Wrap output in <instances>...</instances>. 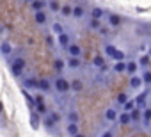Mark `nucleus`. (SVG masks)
<instances>
[{
	"mask_svg": "<svg viewBox=\"0 0 151 137\" xmlns=\"http://www.w3.org/2000/svg\"><path fill=\"white\" fill-rule=\"evenodd\" d=\"M53 89H55L57 93L66 94V93H69V91H71V82H69L68 79H64V77H57V79H55V82H53Z\"/></svg>",
	"mask_w": 151,
	"mask_h": 137,
	"instance_id": "obj_1",
	"label": "nucleus"
},
{
	"mask_svg": "<svg viewBox=\"0 0 151 137\" xmlns=\"http://www.w3.org/2000/svg\"><path fill=\"white\" fill-rule=\"evenodd\" d=\"M0 53H2V57H4V59H7V57L13 53V46H11V43H9L7 39L0 41Z\"/></svg>",
	"mask_w": 151,
	"mask_h": 137,
	"instance_id": "obj_2",
	"label": "nucleus"
},
{
	"mask_svg": "<svg viewBox=\"0 0 151 137\" xmlns=\"http://www.w3.org/2000/svg\"><path fill=\"white\" fill-rule=\"evenodd\" d=\"M147 94H149V89H146V91H142V93H139V94L135 96L137 109H144V110H146V100H147Z\"/></svg>",
	"mask_w": 151,
	"mask_h": 137,
	"instance_id": "obj_3",
	"label": "nucleus"
},
{
	"mask_svg": "<svg viewBox=\"0 0 151 137\" xmlns=\"http://www.w3.org/2000/svg\"><path fill=\"white\" fill-rule=\"evenodd\" d=\"M29 7L34 11V13H41L48 7V2H41V0H34V2H29Z\"/></svg>",
	"mask_w": 151,
	"mask_h": 137,
	"instance_id": "obj_4",
	"label": "nucleus"
},
{
	"mask_svg": "<svg viewBox=\"0 0 151 137\" xmlns=\"http://www.w3.org/2000/svg\"><path fill=\"white\" fill-rule=\"evenodd\" d=\"M34 22H36V25L45 27V25L48 23V13H45V11H41V13H34Z\"/></svg>",
	"mask_w": 151,
	"mask_h": 137,
	"instance_id": "obj_5",
	"label": "nucleus"
},
{
	"mask_svg": "<svg viewBox=\"0 0 151 137\" xmlns=\"http://www.w3.org/2000/svg\"><path fill=\"white\" fill-rule=\"evenodd\" d=\"M57 43H59V46H62V48H66V50L73 45V43H71V36H69L68 32H64L62 36H59V37H57Z\"/></svg>",
	"mask_w": 151,
	"mask_h": 137,
	"instance_id": "obj_6",
	"label": "nucleus"
},
{
	"mask_svg": "<svg viewBox=\"0 0 151 137\" xmlns=\"http://www.w3.org/2000/svg\"><path fill=\"white\" fill-rule=\"evenodd\" d=\"M119 114H121V112H117L114 107H110V109L105 110V119L110 121V123H116V121H119Z\"/></svg>",
	"mask_w": 151,
	"mask_h": 137,
	"instance_id": "obj_7",
	"label": "nucleus"
},
{
	"mask_svg": "<svg viewBox=\"0 0 151 137\" xmlns=\"http://www.w3.org/2000/svg\"><path fill=\"white\" fill-rule=\"evenodd\" d=\"M29 119H30V126H32V130H37V128L41 126V116H39L36 110H32V112L29 114Z\"/></svg>",
	"mask_w": 151,
	"mask_h": 137,
	"instance_id": "obj_8",
	"label": "nucleus"
},
{
	"mask_svg": "<svg viewBox=\"0 0 151 137\" xmlns=\"http://www.w3.org/2000/svg\"><path fill=\"white\" fill-rule=\"evenodd\" d=\"M37 82L39 80H36V79H32V77H29V79H23V82H22V89H37Z\"/></svg>",
	"mask_w": 151,
	"mask_h": 137,
	"instance_id": "obj_9",
	"label": "nucleus"
},
{
	"mask_svg": "<svg viewBox=\"0 0 151 137\" xmlns=\"http://www.w3.org/2000/svg\"><path fill=\"white\" fill-rule=\"evenodd\" d=\"M68 53H69V57H78V59H80V55H82V46L77 45V43H73V45L68 48Z\"/></svg>",
	"mask_w": 151,
	"mask_h": 137,
	"instance_id": "obj_10",
	"label": "nucleus"
},
{
	"mask_svg": "<svg viewBox=\"0 0 151 137\" xmlns=\"http://www.w3.org/2000/svg\"><path fill=\"white\" fill-rule=\"evenodd\" d=\"M84 87H86V84H84L82 79L71 80V91H73V93H80V91H84Z\"/></svg>",
	"mask_w": 151,
	"mask_h": 137,
	"instance_id": "obj_11",
	"label": "nucleus"
},
{
	"mask_svg": "<svg viewBox=\"0 0 151 137\" xmlns=\"http://www.w3.org/2000/svg\"><path fill=\"white\" fill-rule=\"evenodd\" d=\"M84 16H86V7H84L82 4H77V6H73V18L80 20V18H84Z\"/></svg>",
	"mask_w": 151,
	"mask_h": 137,
	"instance_id": "obj_12",
	"label": "nucleus"
},
{
	"mask_svg": "<svg viewBox=\"0 0 151 137\" xmlns=\"http://www.w3.org/2000/svg\"><path fill=\"white\" fill-rule=\"evenodd\" d=\"M52 87H53V84H50L48 79H41V80L37 82V89H39L41 93H48Z\"/></svg>",
	"mask_w": 151,
	"mask_h": 137,
	"instance_id": "obj_13",
	"label": "nucleus"
},
{
	"mask_svg": "<svg viewBox=\"0 0 151 137\" xmlns=\"http://www.w3.org/2000/svg\"><path fill=\"white\" fill-rule=\"evenodd\" d=\"M22 94L25 96V100H27V103H29V107L30 109H34L36 110V107H37V103H36V96H32L27 89H22Z\"/></svg>",
	"mask_w": 151,
	"mask_h": 137,
	"instance_id": "obj_14",
	"label": "nucleus"
},
{
	"mask_svg": "<svg viewBox=\"0 0 151 137\" xmlns=\"http://www.w3.org/2000/svg\"><path fill=\"white\" fill-rule=\"evenodd\" d=\"M139 70V61H128V68H126V73L130 77H135Z\"/></svg>",
	"mask_w": 151,
	"mask_h": 137,
	"instance_id": "obj_15",
	"label": "nucleus"
},
{
	"mask_svg": "<svg viewBox=\"0 0 151 137\" xmlns=\"http://www.w3.org/2000/svg\"><path fill=\"white\" fill-rule=\"evenodd\" d=\"M66 62H68V68H69V70H78V68L82 66V61H80L78 57H69Z\"/></svg>",
	"mask_w": 151,
	"mask_h": 137,
	"instance_id": "obj_16",
	"label": "nucleus"
},
{
	"mask_svg": "<svg viewBox=\"0 0 151 137\" xmlns=\"http://www.w3.org/2000/svg\"><path fill=\"white\" fill-rule=\"evenodd\" d=\"M66 133L71 137H77L78 135V125L77 123H68L66 125Z\"/></svg>",
	"mask_w": 151,
	"mask_h": 137,
	"instance_id": "obj_17",
	"label": "nucleus"
},
{
	"mask_svg": "<svg viewBox=\"0 0 151 137\" xmlns=\"http://www.w3.org/2000/svg\"><path fill=\"white\" fill-rule=\"evenodd\" d=\"M130 87L132 89H139L140 86H144V82H142V77H139V75H135V77H130Z\"/></svg>",
	"mask_w": 151,
	"mask_h": 137,
	"instance_id": "obj_18",
	"label": "nucleus"
},
{
	"mask_svg": "<svg viewBox=\"0 0 151 137\" xmlns=\"http://www.w3.org/2000/svg\"><path fill=\"white\" fill-rule=\"evenodd\" d=\"M109 25L110 27H119L121 25V16L116 14V13H110L109 14Z\"/></svg>",
	"mask_w": 151,
	"mask_h": 137,
	"instance_id": "obj_19",
	"label": "nucleus"
},
{
	"mask_svg": "<svg viewBox=\"0 0 151 137\" xmlns=\"http://www.w3.org/2000/svg\"><path fill=\"white\" fill-rule=\"evenodd\" d=\"M130 123H133L132 121V116H130V112H121L119 114V125H123V126H126V125H130Z\"/></svg>",
	"mask_w": 151,
	"mask_h": 137,
	"instance_id": "obj_20",
	"label": "nucleus"
},
{
	"mask_svg": "<svg viewBox=\"0 0 151 137\" xmlns=\"http://www.w3.org/2000/svg\"><path fill=\"white\" fill-rule=\"evenodd\" d=\"M93 66H96V68H105L107 64H105V55H94L93 57Z\"/></svg>",
	"mask_w": 151,
	"mask_h": 137,
	"instance_id": "obj_21",
	"label": "nucleus"
},
{
	"mask_svg": "<svg viewBox=\"0 0 151 137\" xmlns=\"http://www.w3.org/2000/svg\"><path fill=\"white\" fill-rule=\"evenodd\" d=\"M66 66H68V62H66L62 57H57V59H55V62H53V68H55L59 73H60V71H64V68H66Z\"/></svg>",
	"mask_w": 151,
	"mask_h": 137,
	"instance_id": "obj_22",
	"label": "nucleus"
},
{
	"mask_svg": "<svg viewBox=\"0 0 151 137\" xmlns=\"http://www.w3.org/2000/svg\"><path fill=\"white\" fill-rule=\"evenodd\" d=\"M103 16H105V11L101 7H93V11H91V18L93 20H101Z\"/></svg>",
	"mask_w": 151,
	"mask_h": 137,
	"instance_id": "obj_23",
	"label": "nucleus"
},
{
	"mask_svg": "<svg viewBox=\"0 0 151 137\" xmlns=\"http://www.w3.org/2000/svg\"><path fill=\"white\" fill-rule=\"evenodd\" d=\"M117 50H119V48H117L116 45H112V43H107V45H105V55H109L110 59L116 55V52H117Z\"/></svg>",
	"mask_w": 151,
	"mask_h": 137,
	"instance_id": "obj_24",
	"label": "nucleus"
},
{
	"mask_svg": "<svg viewBox=\"0 0 151 137\" xmlns=\"http://www.w3.org/2000/svg\"><path fill=\"white\" fill-rule=\"evenodd\" d=\"M48 9L52 13H60L62 11V4L60 2H55V0H50V2H48Z\"/></svg>",
	"mask_w": 151,
	"mask_h": 137,
	"instance_id": "obj_25",
	"label": "nucleus"
},
{
	"mask_svg": "<svg viewBox=\"0 0 151 137\" xmlns=\"http://www.w3.org/2000/svg\"><path fill=\"white\" fill-rule=\"evenodd\" d=\"M126 68H128V61H124V62H114L112 70L116 73H123V71H126Z\"/></svg>",
	"mask_w": 151,
	"mask_h": 137,
	"instance_id": "obj_26",
	"label": "nucleus"
},
{
	"mask_svg": "<svg viewBox=\"0 0 151 137\" xmlns=\"http://www.w3.org/2000/svg\"><path fill=\"white\" fill-rule=\"evenodd\" d=\"M52 34H55L57 37H59V36H62V34H64V27H62L59 22L52 23Z\"/></svg>",
	"mask_w": 151,
	"mask_h": 137,
	"instance_id": "obj_27",
	"label": "nucleus"
},
{
	"mask_svg": "<svg viewBox=\"0 0 151 137\" xmlns=\"http://www.w3.org/2000/svg\"><path fill=\"white\" fill-rule=\"evenodd\" d=\"M66 118H68V123H77V125H78V119H80L78 112H75V110H69L66 114Z\"/></svg>",
	"mask_w": 151,
	"mask_h": 137,
	"instance_id": "obj_28",
	"label": "nucleus"
},
{
	"mask_svg": "<svg viewBox=\"0 0 151 137\" xmlns=\"http://www.w3.org/2000/svg\"><path fill=\"white\" fill-rule=\"evenodd\" d=\"M130 116H132V121H133V123H139V121L144 118V112H142L140 109H135L133 112H130Z\"/></svg>",
	"mask_w": 151,
	"mask_h": 137,
	"instance_id": "obj_29",
	"label": "nucleus"
},
{
	"mask_svg": "<svg viewBox=\"0 0 151 137\" xmlns=\"http://www.w3.org/2000/svg\"><path fill=\"white\" fill-rule=\"evenodd\" d=\"M140 77H142V82H144V86H149V87H151V71H149V70H144Z\"/></svg>",
	"mask_w": 151,
	"mask_h": 137,
	"instance_id": "obj_30",
	"label": "nucleus"
},
{
	"mask_svg": "<svg viewBox=\"0 0 151 137\" xmlns=\"http://www.w3.org/2000/svg\"><path fill=\"white\" fill-rule=\"evenodd\" d=\"M60 14H62V16H66V18L73 16V7H71L69 4H64V6H62V11H60Z\"/></svg>",
	"mask_w": 151,
	"mask_h": 137,
	"instance_id": "obj_31",
	"label": "nucleus"
},
{
	"mask_svg": "<svg viewBox=\"0 0 151 137\" xmlns=\"http://www.w3.org/2000/svg\"><path fill=\"white\" fill-rule=\"evenodd\" d=\"M89 29H93V30H101L103 27H101V20H89Z\"/></svg>",
	"mask_w": 151,
	"mask_h": 137,
	"instance_id": "obj_32",
	"label": "nucleus"
},
{
	"mask_svg": "<svg viewBox=\"0 0 151 137\" xmlns=\"http://www.w3.org/2000/svg\"><path fill=\"white\" fill-rule=\"evenodd\" d=\"M43 125H45V128H46L48 132H52V130H53V126H57V123H53L48 116H46V118H43Z\"/></svg>",
	"mask_w": 151,
	"mask_h": 137,
	"instance_id": "obj_33",
	"label": "nucleus"
},
{
	"mask_svg": "<svg viewBox=\"0 0 151 137\" xmlns=\"http://www.w3.org/2000/svg\"><path fill=\"white\" fill-rule=\"evenodd\" d=\"M11 64H13V66H16V68H20V70H25V66H27L25 59H22V57H16Z\"/></svg>",
	"mask_w": 151,
	"mask_h": 137,
	"instance_id": "obj_34",
	"label": "nucleus"
},
{
	"mask_svg": "<svg viewBox=\"0 0 151 137\" xmlns=\"http://www.w3.org/2000/svg\"><path fill=\"white\" fill-rule=\"evenodd\" d=\"M116 102H117L119 105H123V107H124V105H126L130 100H128V96H126L124 93H119V94H117V98H116Z\"/></svg>",
	"mask_w": 151,
	"mask_h": 137,
	"instance_id": "obj_35",
	"label": "nucleus"
},
{
	"mask_svg": "<svg viewBox=\"0 0 151 137\" xmlns=\"http://www.w3.org/2000/svg\"><path fill=\"white\" fill-rule=\"evenodd\" d=\"M112 61H116V62H124V52H123V50H117L116 55L112 57Z\"/></svg>",
	"mask_w": 151,
	"mask_h": 137,
	"instance_id": "obj_36",
	"label": "nucleus"
},
{
	"mask_svg": "<svg viewBox=\"0 0 151 137\" xmlns=\"http://www.w3.org/2000/svg\"><path fill=\"white\" fill-rule=\"evenodd\" d=\"M22 73H23V70H20V68H16V66H13V64H11V75H13L14 79H20V77H22Z\"/></svg>",
	"mask_w": 151,
	"mask_h": 137,
	"instance_id": "obj_37",
	"label": "nucleus"
},
{
	"mask_svg": "<svg viewBox=\"0 0 151 137\" xmlns=\"http://www.w3.org/2000/svg\"><path fill=\"white\" fill-rule=\"evenodd\" d=\"M149 59H151L149 55H140L139 57V66H147L149 64Z\"/></svg>",
	"mask_w": 151,
	"mask_h": 137,
	"instance_id": "obj_38",
	"label": "nucleus"
},
{
	"mask_svg": "<svg viewBox=\"0 0 151 137\" xmlns=\"http://www.w3.org/2000/svg\"><path fill=\"white\" fill-rule=\"evenodd\" d=\"M48 118H50L53 123H59V121H60V114H59V112H53V110L48 114Z\"/></svg>",
	"mask_w": 151,
	"mask_h": 137,
	"instance_id": "obj_39",
	"label": "nucleus"
},
{
	"mask_svg": "<svg viewBox=\"0 0 151 137\" xmlns=\"http://www.w3.org/2000/svg\"><path fill=\"white\" fill-rule=\"evenodd\" d=\"M144 119H146V123H149V121H151V107L144 110Z\"/></svg>",
	"mask_w": 151,
	"mask_h": 137,
	"instance_id": "obj_40",
	"label": "nucleus"
},
{
	"mask_svg": "<svg viewBox=\"0 0 151 137\" xmlns=\"http://www.w3.org/2000/svg\"><path fill=\"white\" fill-rule=\"evenodd\" d=\"M45 43H46L48 46H53V37H52V36H46V39H45Z\"/></svg>",
	"mask_w": 151,
	"mask_h": 137,
	"instance_id": "obj_41",
	"label": "nucleus"
},
{
	"mask_svg": "<svg viewBox=\"0 0 151 137\" xmlns=\"http://www.w3.org/2000/svg\"><path fill=\"white\" fill-rule=\"evenodd\" d=\"M36 103H37V105H43V103H45V102H43V94H37V96H36Z\"/></svg>",
	"mask_w": 151,
	"mask_h": 137,
	"instance_id": "obj_42",
	"label": "nucleus"
},
{
	"mask_svg": "<svg viewBox=\"0 0 151 137\" xmlns=\"http://www.w3.org/2000/svg\"><path fill=\"white\" fill-rule=\"evenodd\" d=\"M100 137H114V132H110V130H107V132H103Z\"/></svg>",
	"mask_w": 151,
	"mask_h": 137,
	"instance_id": "obj_43",
	"label": "nucleus"
},
{
	"mask_svg": "<svg viewBox=\"0 0 151 137\" xmlns=\"http://www.w3.org/2000/svg\"><path fill=\"white\" fill-rule=\"evenodd\" d=\"M147 55H149V57H151V48H149V52H147Z\"/></svg>",
	"mask_w": 151,
	"mask_h": 137,
	"instance_id": "obj_44",
	"label": "nucleus"
},
{
	"mask_svg": "<svg viewBox=\"0 0 151 137\" xmlns=\"http://www.w3.org/2000/svg\"><path fill=\"white\" fill-rule=\"evenodd\" d=\"M77 137H86V135H82V133H78V135H77Z\"/></svg>",
	"mask_w": 151,
	"mask_h": 137,
	"instance_id": "obj_45",
	"label": "nucleus"
},
{
	"mask_svg": "<svg viewBox=\"0 0 151 137\" xmlns=\"http://www.w3.org/2000/svg\"><path fill=\"white\" fill-rule=\"evenodd\" d=\"M149 93H151V89H149Z\"/></svg>",
	"mask_w": 151,
	"mask_h": 137,
	"instance_id": "obj_46",
	"label": "nucleus"
}]
</instances>
